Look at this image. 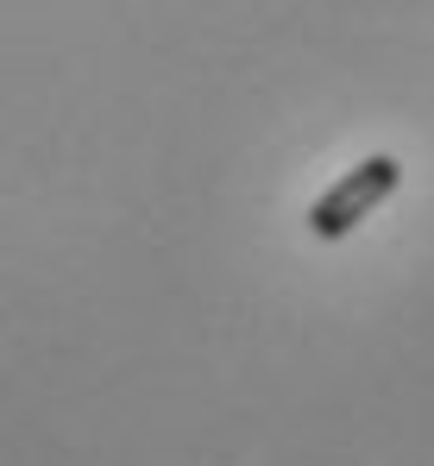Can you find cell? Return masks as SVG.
I'll return each mask as SVG.
<instances>
[{
    "label": "cell",
    "instance_id": "1",
    "mask_svg": "<svg viewBox=\"0 0 434 466\" xmlns=\"http://www.w3.org/2000/svg\"><path fill=\"white\" fill-rule=\"evenodd\" d=\"M397 189H403V164L390 152H371L365 164H353V170L308 208V233H315V239H347V233L359 228L378 202H390Z\"/></svg>",
    "mask_w": 434,
    "mask_h": 466
}]
</instances>
